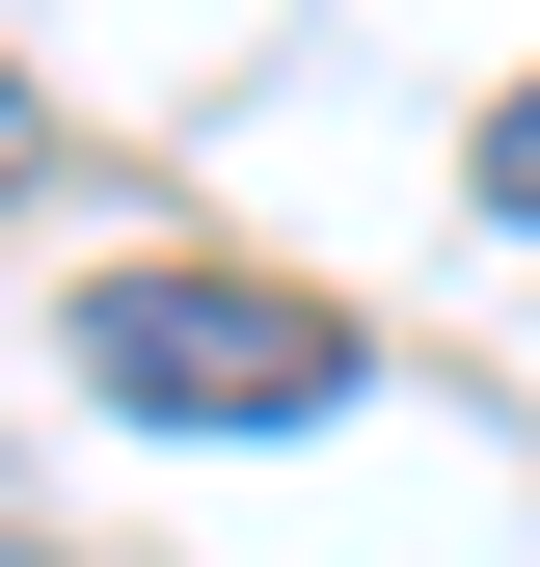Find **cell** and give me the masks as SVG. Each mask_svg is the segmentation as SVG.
Listing matches in <instances>:
<instances>
[{
  "label": "cell",
  "instance_id": "3",
  "mask_svg": "<svg viewBox=\"0 0 540 567\" xmlns=\"http://www.w3.org/2000/svg\"><path fill=\"white\" fill-rule=\"evenodd\" d=\"M28 135H54V109H28V82H0V189H28Z\"/></svg>",
  "mask_w": 540,
  "mask_h": 567
},
{
  "label": "cell",
  "instance_id": "1",
  "mask_svg": "<svg viewBox=\"0 0 540 567\" xmlns=\"http://www.w3.org/2000/svg\"><path fill=\"white\" fill-rule=\"evenodd\" d=\"M82 379L135 433H324L352 298H298V270H82Z\"/></svg>",
  "mask_w": 540,
  "mask_h": 567
},
{
  "label": "cell",
  "instance_id": "2",
  "mask_svg": "<svg viewBox=\"0 0 540 567\" xmlns=\"http://www.w3.org/2000/svg\"><path fill=\"white\" fill-rule=\"evenodd\" d=\"M487 217H513V244H540V82H513V109H487Z\"/></svg>",
  "mask_w": 540,
  "mask_h": 567
},
{
  "label": "cell",
  "instance_id": "4",
  "mask_svg": "<svg viewBox=\"0 0 540 567\" xmlns=\"http://www.w3.org/2000/svg\"><path fill=\"white\" fill-rule=\"evenodd\" d=\"M0 567H54V540H0Z\"/></svg>",
  "mask_w": 540,
  "mask_h": 567
}]
</instances>
